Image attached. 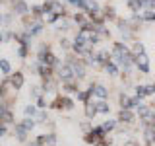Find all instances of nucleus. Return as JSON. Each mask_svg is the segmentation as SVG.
I'll return each instance as SVG.
<instances>
[{"label": "nucleus", "instance_id": "nucleus-32", "mask_svg": "<svg viewBox=\"0 0 155 146\" xmlns=\"http://www.w3.org/2000/svg\"><path fill=\"white\" fill-rule=\"evenodd\" d=\"M122 146H140V142H136V140H126Z\"/></svg>", "mask_w": 155, "mask_h": 146}, {"label": "nucleus", "instance_id": "nucleus-23", "mask_svg": "<svg viewBox=\"0 0 155 146\" xmlns=\"http://www.w3.org/2000/svg\"><path fill=\"white\" fill-rule=\"evenodd\" d=\"M132 53H134L136 57H138V55H143V53H145V47H143V43L136 41V43H134V47H132Z\"/></svg>", "mask_w": 155, "mask_h": 146}, {"label": "nucleus", "instance_id": "nucleus-29", "mask_svg": "<svg viewBox=\"0 0 155 146\" xmlns=\"http://www.w3.org/2000/svg\"><path fill=\"white\" fill-rule=\"evenodd\" d=\"M47 119H48L47 111H39V113H37V123H45Z\"/></svg>", "mask_w": 155, "mask_h": 146}, {"label": "nucleus", "instance_id": "nucleus-9", "mask_svg": "<svg viewBox=\"0 0 155 146\" xmlns=\"http://www.w3.org/2000/svg\"><path fill=\"white\" fill-rule=\"evenodd\" d=\"M10 80H12V88H16V90H19V88L23 86V82H25V78H23V74L19 70H16L12 76H10Z\"/></svg>", "mask_w": 155, "mask_h": 146}, {"label": "nucleus", "instance_id": "nucleus-34", "mask_svg": "<svg viewBox=\"0 0 155 146\" xmlns=\"http://www.w3.org/2000/svg\"><path fill=\"white\" fill-rule=\"evenodd\" d=\"M153 88H155V84H153Z\"/></svg>", "mask_w": 155, "mask_h": 146}, {"label": "nucleus", "instance_id": "nucleus-19", "mask_svg": "<svg viewBox=\"0 0 155 146\" xmlns=\"http://www.w3.org/2000/svg\"><path fill=\"white\" fill-rule=\"evenodd\" d=\"M43 92H47V94H51V92H54V82H52V78H47V80H43V86H41Z\"/></svg>", "mask_w": 155, "mask_h": 146}, {"label": "nucleus", "instance_id": "nucleus-4", "mask_svg": "<svg viewBox=\"0 0 155 146\" xmlns=\"http://www.w3.org/2000/svg\"><path fill=\"white\" fill-rule=\"evenodd\" d=\"M89 90L93 94V97H97V99H107V96H109V90L103 84H91Z\"/></svg>", "mask_w": 155, "mask_h": 146}, {"label": "nucleus", "instance_id": "nucleus-26", "mask_svg": "<svg viewBox=\"0 0 155 146\" xmlns=\"http://www.w3.org/2000/svg\"><path fill=\"white\" fill-rule=\"evenodd\" d=\"M21 123H23V127H25V129L29 130V133H31V130H33V129H35V121H33V119H31V117H25V119H23V121H21Z\"/></svg>", "mask_w": 155, "mask_h": 146}, {"label": "nucleus", "instance_id": "nucleus-27", "mask_svg": "<svg viewBox=\"0 0 155 146\" xmlns=\"http://www.w3.org/2000/svg\"><path fill=\"white\" fill-rule=\"evenodd\" d=\"M64 109L66 111L74 109V101H72V97H68V96H64Z\"/></svg>", "mask_w": 155, "mask_h": 146}, {"label": "nucleus", "instance_id": "nucleus-8", "mask_svg": "<svg viewBox=\"0 0 155 146\" xmlns=\"http://www.w3.org/2000/svg\"><path fill=\"white\" fill-rule=\"evenodd\" d=\"M134 119H136V115H134L130 109H120V111H118V123L130 125V123H134Z\"/></svg>", "mask_w": 155, "mask_h": 146}, {"label": "nucleus", "instance_id": "nucleus-30", "mask_svg": "<svg viewBox=\"0 0 155 146\" xmlns=\"http://www.w3.org/2000/svg\"><path fill=\"white\" fill-rule=\"evenodd\" d=\"M37 107H39V109H43V107H47V99H45V97H37Z\"/></svg>", "mask_w": 155, "mask_h": 146}, {"label": "nucleus", "instance_id": "nucleus-15", "mask_svg": "<svg viewBox=\"0 0 155 146\" xmlns=\"http://www.w3.org/2000/svg\"><path fill=\"white\" fill-rule=\"evenodd\" d=\"M0 70H2L4 76H12V64H10L8 58H2V61H0Z\"/></svg>", "mask_w": 155, "mask_h": 146}, {"label": "nucleus", "instance_id": "nucleus-1", "mask_svg": "<svg viewBox=\"0 0 155 146\" xmlns=\"http://www.w3.org/2000/svg\"><path fill=\"white\" fill-rule=\"evenodd\" d=\"M136 57V55H134ZM136 68H138L142 74H149V70H151V64H149V57L145 55H138L136 57Z\"/></svg>", "mask_w": 155, "mask_h": 146}, {"label": "nucleus", "instance_id": "nucleus-24", "mask_svg": "<svg viewBox=\"0 0 155 146\" xmlns=\"http://www.w3.org/2000/svg\"><path fill=\"white\" fill-rule=\"evenodd\" d=\"M51 107H52V109H64V97H62V96L54 97V101L51 103Z\"/></svg>", "mask_w": 155, "mask_h": 146}, {"label": "nucleus", "instance_id": "nucleus-28", "mask_svg": "<svg viewBox=\"0 0 155 146\" xmlns=\"http://www.w3.org/2000/svg\"><path fill=\"white\" fill-rule=\"evenodd\" d=\"M27 53H29V47L27 45H19V51H18V57L19 58H25Z\"/></svg>", "mask_w": 155, "mask_h": 146}, {"label": "nucleus", "instance_id": "nucleus-5", "mask_svg": "<svg viewBox=\"0 0 155 146\" xmlns=\"http://www.w3.org/2000/svg\"><path fill=\"white\" fill-rule=\"evenodd\" d=\"M128 53H132L128 47L124 45V41H116V43H113V57H114V61L118 57H122V55H128Z\"/></svg>", "mask_w": 155, "mask_h": 146}, {"label": "nucleus", "instance_id": "nucleus-10", "mask_svg": "<svg viewBox=\"0 0 155 146\" xmlns=\"http://www.w3.org/2000/svg\"><path fill=\"white\" fill-rule=\"evenodd\" d=\"M143 138H145V144H147V146H153V144H155V130L151 129V125L145 127V130H143Z\"/></svg>", "mask_w": 155, "mask_h": 146}, {"label": "nucleus", "instance_id": "nucleus-20", "mask_svg": "<svg viewBox=\"0 0 155 146\" xmlns=\"http://www.w3.org/2000/svg\"><path fill=\"white\" fill-rule=\"evenodd\" d=\"M64 90L68 92V94H78V92H80V86H78L74 80H72V82H64Z\"/></svg>", "mask_w": 155, "mask_h": 146}, {"label": "nucleus", "instance_id": "nucleus-21", "mask_svg": "<svg viewBox=\"0 0 155 146\" xmlns=\"http://www.w3.org/2000/svg\"><path fill=\"white\" fill-rule=\"evenodd\" d=\"M103 14H105V19H116V10H114V6H105Z\"/></svg>", "mask_w": 155, "mask_h": 146}, {"label": "nucleus", "instance_id": "nucleus-7", "mask_svg": "<svg viewBox=\"0 0 155 146\" xmlns=\"http://www.w3.org/2000/svg\"><path fill=\"white\" fill-rule=\"evenodd\" d=\"M25 31H27V33H31L33 37L39 35V33L43 31V19H33V22L25 27Z\"/></svg>", "mask_w": 155, "mask_h": 146}, {"label": "nucleus", "instance_id": "nucleus-13", "mask_svg": "<svg viewBox=\"0 0 155 146\" xmlns=\"http://www.w3.org/2000/svg\"><path fill=\"white\" fill-rule=\"evenodd\" d=\"M95 105H97V113H105V115H109V111H110L109 101L99 99V101H95Z\"/></svg>", "mask_w": 155, "mask_h": 146}, {"label": "nucleus", "instance_id": "nucleus-33", "mask_svg": "<svg viewBox=\"0 0 155 146\" xmlns=\"http://www.w3.org/2000/svg\"><path fill=\"white\" fill-rule=\"evenodd\" d=\"M29 146H39V144H37V142H33V144H29Z\"/></svg>", "mask_w": 155, "mask_h": 146}, {"label": "nucleus", "instance_id": "nucleus-12", "mask_svg": "<svg viewBox=\"0 0 155 146\" xmlns=\"http://www.w3.org/2000/svg\"><path fill=\"white\" fill-rule=\"evenodd\" d=\"M95 115H97V105H95V101H87V103H85V117H87V119H93Z\"/></svg>", "mask_w": 155, "mask_h": 146}, {"label": "nucleus", "instance_id": "nucleus-25", "mask_svg": "<svg viewBox=\"0 0 155 146\" xmlns=\"http://www.w3.org/2000/svg\"><path fill=\"white\" fill-rule=\"evenodd\" d=\"M23 115H25V117H35L37 115V105H25Z\"/></svg>", "mask_w": 155, "mask_h": 146}, {"label": "nucleus", "instance_id": "nucleus-17", "mask_svg": "<svg viewBox=\"0 0 155 146\" xmlns=\"http://www.w3.org/2000/svg\"><path fill=\"white\" fill-rule=\"evenodd\" d=\"M128 2V8L132 10L134 14H138L140 10H143V4H142V0H126Z\"/></svg>", "mask_w": 155, "mask_h": 146}, {"label": "nucleus", "instance_id": "nucleus-2", "mask_svg": "<svg viewBox=\"0 0 155 146\" xmlns=\"http://www.w3.org/2000/svg\"><path fill=\"white\" fill-rule=\"evenodd\" d=\"M14 14H18V16H27L29 12H31V6L25 2V0H14Z\"/></svg>", "mask_w": 155, "mask_h": 146}, {"label": "nucleus", "instance_id": "nucleus-11", "mask_svg": "<svg viewBox=\"0 0 155 146\" xmlns=\"http://www.w3.org/2000/svg\"><path fill=\"white\" fill-rule=\"evenodd\" d=\"M103 68H105V72L109 76H118V70H120V66L116 64V62H107Z\"/></svg>", "mask_w": 155, "mask_h": 146}, {"label": "nucleus", "instance_id": "nucleus-14", "mask_svg": "<svg viewBox=\"0 0 155 146\" xmlns=\"http://www.w3.org/2000/svg\"><path fill=\"white\" fill-rule=\"evenodd\" d=\"M41 62H45L47 66H51V68H54V66H58V57L56 55H52V53H47V57L43 58Z\"/></svg>", "mask_w": 155, "mask_h": 146}, {"label": "nucleus", "instance_id": "nucleus-3", "mask_svg": "<svg viewBox=\"0 0 155 146\" xmlns=\"http://www.w3.org/2000/svg\"><path fill=\"white\" fill-rule=\"evenodd\" d=\"M136 90V96H140L143 99V97H149V96H153L155 94V88H153V84H138L134 88Z\"/></svg>", "mask_w": 155, "mask_h": 146}, {"label": "nucleus", "instance_id": "nucleus-6", "mask_svg": "<svg viewBox=\"0 0 155 146\" xmlns=\"http://www.w3.org/2000/svg\"><path fill=\"white\" fill-rule=\"evenodd\" d=\"M14 130H16L18 142H25V140H27V133H29V130L23 127V123H14Z\"/></svg>", "mask_w": 155, "mask_h": 146}, {"label": "nucleus", "instance_id": "nucleus-22", "mask_svg": "<svg viewBox=\"0 0 155 146\" xmlns=\"http://www.w3.org/2000/svg\"><path fill=\"white\" fill-rule=\"evenodd\" d=\"M116 123H118V121H116V119H109V121H105V123L101 125V127H103V129H105V133H110V130H114Z\"/></svg>", "mask_w": 155, "mask_h": 146}, {"label": "nucleus", "instance_id": "nucleus-31", "mask_svg": "<svg viewBox=\"0 0 155 146\" xmlns=\"http://www.w3.org/2000/svg\"><path fill=\"white\" fill-rule=\"evenodd\" d=\"M31 96H33V97H41V90H39L37 86H33V88H31Z\"/></svg>", "mask_w": 155, "mask_h": 146}, {"label": "nucleus", "instance_id": "nucleus-16", "mask_svg": "<svg viewBox=\"0 0 155 146\" xmlns=\"http://www.w3.org/2000/svg\"><path fill=\"white\" fill-rule=\"evenodd\" d=\"M120 109H132V97H128L126 94H120Z\"/></svg>", "mask_w": 155, "mask_h": 146}, {"label": "nucleus", "instance_id": "nucleus-18", "mask_svg": "<svg viewBox=\"0 0 155 146\" xmlns=\"http://www.w3.org/2000/svg\"><path fill=\"white\" fill-rule=\"evenodd\" d=\"M91 96H93V94H91V90H89V88H87V90H80V92H78V99H80V101H84V103L91 101V99H89Z\"/></svg>", "mask_w": 155, "mask_h": 146}]
</instances>
